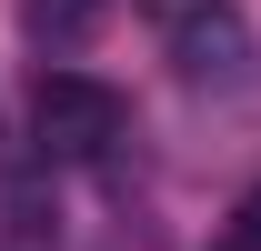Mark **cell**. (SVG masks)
Returning a JSON list of instances; mask_svg holds the SVG:
<instances>
[{
    "instance_id": "obj_3",
    "label": "cell",
    "mask_w": 261,
    "mask_h": 251,
    "mask_svg": "<svg viewBox=\"0 0 261 251\" xmlns=\"http://www.w3.org/2000/svg\"><path fill=\"white\" fill-rule=\"evenodd\" d=\"M231 241H241V251H261V191L241 201V231H231Z\"/></svg>"
},
{
    "instance_id": "obj_2",
    "label": "cell",
    "mask_w": 261,
    "mask_h": 251,
    "mask_svg": "<svg viewBox=\"0 0 261 251\" xmlns=\"http://www.w3.org/2000/svg\"><path fill=\"white\" fill-rule=\"evenodd\" d=\"M91 10H100V0H20V20L50 31V40H81V31H91Z\"/></svg>"
},
{
    "instance_id": "obj_1",
    "label": "cell",
    "mask_w": 261,
    "mask_h": 251,
    "mask_svg": "<svg viewBox=\"0 0 261 251\" xmlns=\"http://www.w3.org/2000/svg\"><path fill=\"white\" fill-rule=\"evenodd\" d=\"M31 121H40V141H50V151L91 161V151H111V141H121L130 111H121V91H111V81H91V70H40Z\"/></svg>"
}]
</instances>
